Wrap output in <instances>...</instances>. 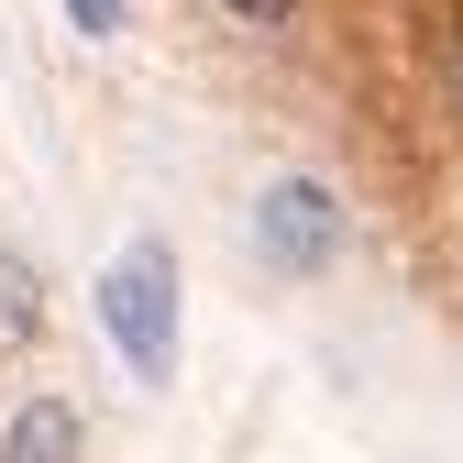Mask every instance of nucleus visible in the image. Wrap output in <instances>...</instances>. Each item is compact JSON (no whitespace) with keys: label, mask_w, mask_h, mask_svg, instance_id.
<instances>
[{"label":"nucleus","mask_w":463,"mask_h":463,"mask_svg":"<svg viewBox=\"0 0 463 463\" xmlns=\"http://www.w3.org/2000/svg\"><path fill=\"white\" fill-rule=\"evenodd\" d=\"M342 243H354V221H342V199H331L320 177H276V188L254 199V254H265L287 287L331 276V265H342Z\"/></svg>","instance_id":"2"},{"label":"nucleus","mask_w":463,"mask_h":463,"mask_svg":"<svg viewBox=\"0 0 463 463\" xmlns=\"http://www.w3.org/2000/svg\"><path fill=\"white\" fill-rule=\"evenodd\" d=\"M44 342V276L0 243V354H33Z\"/></svg>","instance_id":"4"},{"label":"nucleus","mask_w":463,"mask_h":463,"mask_svg":"<svg viewBox=\"0 0 463 463\" xmlns=\"http://www.w3.org/2000/svg\"><path fill=\"white\" fill-rule=\"evenodd\" d=\"M122 12H133V0H67V23H78V33H122Z\"/></svg>","instance_id":"6"},{"label":"nucleus","mask_w":463,"mask_h":463,"mask_svg":"<svg viewBox=\"0 0 463 463\" xmlns=\"http://www.w3.org/2000/svg\"><path fill=\"white\" fill-rule=\"evenodd\" d=\"M221 12L243 23V33H287V23H298V0H221Z\"/></svg>","instance_id":"5"},{"label":"nucleus","mask_w":463,"mask_h":463,"mask_svg":"<svg viewBox=\"0 0 463 463\" xmlns=\"http://www.w3.org/2000/svg\"><path fill=\"white\" fill-rule=\"evenodd\" d=\"M99 331L133 364V386H177V243L165 232H133L99 265Z\"/></svg>","instance_id":"1"},{"label":"nucleus","mask_w":463,"mask_h":463,"mask_svg":"<svg viewBox=\"0 0 463 463\" xmlns=\"http://www.w3.org/2000/svg\"><path fill=\"white\" fill-rule=\"evenodd\" d=\"M0 463H89V420H78V397L33 386L23 409L0 420Z\"/></svg>","instance_id":"3"}]
</instances>
